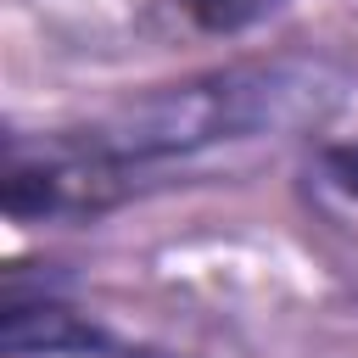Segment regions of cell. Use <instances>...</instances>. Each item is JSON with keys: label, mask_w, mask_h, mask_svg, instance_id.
<instances>
[{"label": "cell", "mask_w": 358, "mask_h": 358, "mask_svg": "<svg viewBox=\"0 0 358 358\" xmlns=\"http://www.w3.org/2000/svg\"><path fill=\"white\" fill-rule=\"evenodd\" d=\"M285 0H179V11L207 34H246L252 22L274 17Z\"/></svg>", "instance_id": "cell-4"}, {"label": "cell", "mask_w": 358, "mask_h": 358, "mask_svg": "<svg viewBox=\"0 0 358 358\" xmlns=\"http://www.w3.org/2000/svg\"><path fill=\"white\" fill-rule=\"evenodd\" d=\"M330 106H336L330 67L302 56H274V62H229L190 73L179 84H157L95 117L90 134L117 168L140 179L151 168L190 162L218 145H246L319 123Z\"/></svg>", "instance_id": "cell-1"}, {"label": "cell", "mask_w": 358, "mask_h": 358, "mask_svg": "<svg viewBox=\"0 0 358 358\" xmlns=\"http://www.w3.org/2000/svg\"><path fill=\"white\" fill-rule=\"evenodd\" d=\"M134 173L117 168L90 129L11 134L6 140V213L17 224L101 218L134 196Z\"/></svg>", "instance_id": "cell-2"}, {"label": "cell", "mask_w": 358, "mask_h": 358, "mask_svg": "<svg viewBox=\"0 0 358 358\" xmlns=\"http://www.w3.org/2000/svg\"><path fill=\"white\" fill-rule=\"evenodd\" d=\"M129 358H185V352H157V347H145V352H129Z\"/></svg>", "instance_id": "cell-6"}, {"label": "cell", "mask_w": 358, "mask_h": 358, "mask_svg": "<svg viewBox=\"0 0 358 358\" xmlns=\"http://www.w3.org/2000/svg\"><path fill=\"white\" fill-rule=\"evenodd\" d=\"M319 179H324L341 201L358 207V140H347V145H324V151H319Z\"/></svg>", "instance_id": "cell-5"}, {"label": "cell", "mask_w": 358, "mask_h": 358, "mask_svg": "<svg viewBox=\"0 0 358 358\" xmlns=\"http://www.w3.org/2000/svg\"><path fill=\"white\" fill-rule=\"evenodd\" d=\"M101 347V330L90 319H78L67 302L56 296H39V302H22L11 291L6 302V352L11 358H62V352H90Z\"/></svg>", "instance_id": "cell-3"}]
</instances>
